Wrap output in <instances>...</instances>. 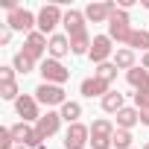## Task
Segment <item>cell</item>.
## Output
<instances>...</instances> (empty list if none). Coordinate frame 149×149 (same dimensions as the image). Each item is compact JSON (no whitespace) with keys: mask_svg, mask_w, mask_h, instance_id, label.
Here are the masks:
<instances>
[{"mask_svg":"<svg viewBox=\"0 0 149 149\" xmlns=\"http://www.w3.org/2000/svg\"><path fill=\"white\" fill-rule=\"evenodd\" d=\"M114 64H117V70H132L134 67V50H129V47H120L117 53H114Z\"/></svg>","mask_w":149,"mask_h":149,"instance_id":"18","label":"cell"},{"mask_svg":"<svg viewBox=\"0 0 149 149\" xmlns=\"http://www.w3.org/2000/svg\"><path fill=\"white\" fill-rule=\"evenodd\" d=\"M35 100L41 102V105H64L67 102V97H64V88L61 85H47V82H41L38 88H35Z\"/></svg>","mask_w":149,"mask_h":149,"instance_id":"7","label":"cell"},{"mask_svg":"<svg viewBox=\"0 0 149 149\" xmlns=\"http://www.w3.org/2000/svg\"><path fill=\"white\" fill-rule=\"evenodd\" d=\"M9 41H12V29H9V26H6V29H3V32H0V44H9Z\"/></svg>","mask_w":149,"mask_h":149,"instance_id":"30","label":"cell"},{"mask_svg":"<svg viewBox=\"0 0 149 149\" xmlns=\"http://www.w3.org/2000/svg\"><path fill=\"white\" fill-rule=\"evenodd\" d=\"M61 21H64V12H61L56 3L41 6V12H38V32H44V35H56L53 29H56Z\"/></svg>","mask_w":149,"mask_h":149,"instance_id":"5","label":"cell"},{"mask_svg":"<svg viewBox=\"0 0 149 149\" xmlns=\"http://www.w3.org/2000/svg\"><path fill=\"white\" fill-rule=\"evenodd\" d=\"M114 146L117 149H132V132L129 129H117L114 132Z\"/></svg>","mask_w":149,"mask_h":149,"instance_id":"26","label":"cell"},{"mask_svg":"<svg viewBox=\"0 0 149 149\" xmlns=\"http://www.w3.org/2000/svg\"><path fill=\"white\" fill-rule=\"evenodd\" d=\"M140 67H143V70H149V53H143V58H140Z\"/></svg>","mask_w":149,"mask_h":149,"instance_id":"31","label":"cell"},{"mask_svg":"<svg viewBox=\"0 0 149 149\" xmlns=\"http://www.w3.org/2000/svg\"><path fill=\"white\" fill-rule=\"evenodd\" d=\"M41 76H44L47 85H64L70 79V70L61 61H56V58H44L41 61Z\"/></svg>","mask_w":149,"mask_h":149,"instance_id":"4","label":"cell"},{"mask_svg":"<svg viewBox=\"0 0 149 149\" xmlns=\"http://www.w3.org/2000/svg\"><path fill=\"white\" fill-rule=\"evenodd\" d=\"M21 91H18V82H0V100H18Z\"/></svg>","mask_w":149,"mask_h":149,"instance_id":"24","label":"cell"},{"mask_svg":"<svg viewBox=\"0 0 149 149\" xmlns=\"http://www.w3.org/2000/svg\"><path fill=\"white\" fill-rule=\"evenodd\" d=\"M12 67H15V73H24V76H26V73H32V70H35V61H32L24 50H18V53H15V58H12Z\"/></svg>","mask_w":149,"mask_h":149,"instance_id":"20","label":"cell"},{"mask_svg":"<svg viewBox=\"0 0 149 149\" xmlns=\"http://www.w3.org/2000/svg\"><path fill=\"white\" fill-rule=\"evenodd\" d=\"M0 149H15V137H12V129L9 126L0 129Z\"/></svg>","mask_w":149,"mask_h":149,"instance_id":"27","label":"cell"},{"mask_svg":"<svg viewBox=\"0 0 149 149\" xmlns=\"http://www.w3.org/2000/svg\"><path fill=\"white\" fill-rule=\"evenodd\" d=\"M143 149H149V143H146V146H143Z\"/></svg>","mask_w":149,"mask_h":149,"instance_id":"34","label":"cell"},{"mask_svg":"<svg viewBox=\"0 0 149 149\" xmlns=\"http://www.w3.org/2000/svg\"><path fill=\"white\" fill-rule=\"evenodd\" d=\"M126 47H129V50H143V53H149V29H134Z\"/></svg>","mask_w":149,"mask_h":149,"instance_id":"21","label":"cell"},{"mask_svg":"<svg viewBox=\"0 0 149 149\" xmlns=\"http://www.w3.org/2000/svg\"><path fill=\"white\" fill-rule=\"evenodd\" d=\"M117 12V3H88L85 6V21H94V24H108L111 15Z\"/></svg>","mask_w":149,"mask_h":149,"instance_id":"10","label":"cell"},{"mask_svg":"<svg viewBox=\"0 0 149 149\" xmlns=\"http://www.w3.org/2000/svg\"><path fill=\"white\" fill-rule=\"evenodd\" d=\"M114 41L108 38V35H94V44H91V61L94 64H105L108 58H114Z\"/></svg>","mask_w":149,"mask_h":149,"instance_id":"6","label":"cell"},{"mask_svg":"<svg viewBox=\"0 0 149 149\" xmlns=\"http://www.w3.org/2000/svg\"><path fill=\"white\" fill-rule=\"evenodd\" d=\"M79 91H82V97H88V100H94V97H100V100H102V97L111 91V85H108V82H102V79H97V76H91V79H82Z\"/></svg>","mask_w":149,"mask_h":149,"instance_id":"14","label":"cell"},{"mask_svg":"<svg viewBox=\"0 0 149 149\" xmlns=\"http://www.w3.org/2000/svg\"><path fill=\"white\" fill-rule=\"evenodd\" d=\"M6 26L9 29H15V32H35L32 26H38V15H32L29 9H24V6H18L15 12H9L6 15Z\"/></svg>","mask_w":149,"mask_h":149,"instance_id":"3","label":"cell"},{"mask_svg":"<svg viewBox=\"0 0 149 149\" xmlns=\"http://www.w3.org/2000/svg\"><path fill=\"white\" fill-rule=\"evenodd\" d=\"M126 79H129V85H132L140 97H149V70H143V67H132V70L126 73Z\"/></svg>","mask_w":149,"mask_h":149,"instance_id":"15","label":"cell"},{"mask_svg":"<svg viewBox=\"0 0 149 149\" xmlns=\"http://www.w3.org/2000/svg\"><path fill=\"white\" fill-rule=\"evenodd\" d=\"M126 105H123V94L120 91H108L105 97H102V111H108V114H117V111H123Z\"/></svg>","mask_w":149,"mask_h":149,"instance_id":"19","label":"cell"},{"mask_svg":"<svg viewBox=\"0 0 149 149\" xmlns=\"http://www.w3.org/2000/svg\"><path fill=\"white\" fill-rule=\"evenodd\" d=\"M58 126H61V114L58 111H47V114H41V120L35 123V129H38V134L47 140V137H53L56 132H58Z\"/></svg>","mask_w":149,"mask_h":149,"instance_id":"13","label":"cell"},{"mask_svg":"<svg viewBox=\"0 0 149 149\" xmlns=\"http://www.w3.org/2000/svg\"><path fill=\"white\" fill-rule=\"evenodd\" d=\"M61 24H64V29H67V38L88 35V29H85V12H79V9H67Z\"/></svg>","mask_w":149,"mask_h":149,"instance_id":"11","label":"cell"},{"mask_svg":"<svg viewBox=\"0 0 149 149\" xmlns=\"http://www.w3.org/2000/svg\"><path fill=\"white\" fill-rule=\"evenodd\" d=\"M15 111H18V117H21V123H38L41 120V114H38V100L35 97H29V94H21L18 100H15Z\"/></svg>","mask_w":149,"mask_h":149,"instance_id":"9","label":"cell"},{"mask_svg":"<svg viewBox=\"0 0 149 149\" xmlns=\"http://www.w3.org/2000/svg\"><path fill=\"white\" fill-rule=\"evenodd\" d=\"M47 44H50V38H47L44 32H38V29H35V32H29V35H26V41H24V53H26L32 61H38V58L44 56Z\"/></svg>","mask_w":149,"mask_h":149,"instance_id":"12","label":"cell"},{"mask_svg":"<svg viewBox=\"0 0 149 149\" xmlns=\"http://www.w3.org/2000/svg\"><path fill=\"white\" fill-rule=\"evenodd\" d=\"M91 143V129L82 123H73L64 132V149H85Z\"/></svg>","mask_w":149,"mask_h":149,"instance_id":"8","label":"cell"},{"mask_svg":"<svg viewBox=\"0 0 149 149\" xmlns=\"http://www.w3.org/2000/svg\"><path fill=\"white\" fill-rule=\"evenodd\" d=\"M143 9H149V0H143Z\"/></svg>","mask_w":149,"mask_h":149,"instance_id":"32","label":"cell"},{"mask_svg":"<svg viewBox=\"0 0 149 149\" xmlns=\"http://www.w3.org/2000/svg\"><path fill=\"white\" fill-rule=\"evenodd\" d=\"M58 114H61V120H67V123L73 126V123H79V117H82V105H79V102H73V100H67V102L61 105Z\"/></svg>","mask_w":149,"mask_h":149,"instance_id":"22","label":"cell"},{"mask_svg":"<svg viewBox=\"0 0 149 149\" xmlns=\"http://www.w3.org/2000/svg\"><path fill=\"white\" fill-rule=\"evenodd\" d=\"M132 18H129V12H123V9H117L114 15H111V21H108V38L114 41V44H129V38H132Z\"/></svg>","mask_w":149,"mask_h":149,"instance_id":"1","label":"cell"},{"mask_svg":"<svg viewBox=\"0 0 149 149\" xmlns=\"http://www.w3.org/2000/svg\"><path fill=\"white\" fill-rule=\"evenodd\" d=\"M0 82H15V67H0Z\"/></svg>","mask_w":149,"mask_h":149,"instance_id":"29","label":"cell"},{"mask_svg":"<svg viewBox=\"0 0 149 149\" xmlns=\"http://www.w3.org/2000/svg\"><path fill=\"white\" fill-rule=\"evenodd\" d=\"M47 53H50V58H64L67 53H70V38L67 35H61V32H56V35H50V44H47Z\"/></svg>","mask_w":149,"mask_h":149,"instance_id":"16","label":"cell"},{"mask_svg":"<svg viewBox=\"0 0 149 149\" xmlns=\"http://www.w3.org/2000/svg\"><path fill=\"white\" fill-rule=\"evenodd\" d=\"M9 129H12L15 143H18V146H24V140H26V134H29V129H32V126H29V123H15V126H9Z\"/></svg>","mask_w":149,"mask_h":149,"instance_id":"25","label":"cell"},{"mask_svg":"<svg viewBox=\"0 0 149 149\" xmlns=\"http://www.w3.org/2000/svg\"><path fill=\"white\" fill-rule=\"evenodd\" d=\"M15 149H29V146H15Z\"/></svg>","mask_w":149,"mask_h":149,"instance_id":"33","label":"cell"},{"mask_svg":"<svg viewBox=\"0 0 149 149\" xmlns=\"http://www.w3.org/2000/svg\"><path fill=\"white\" fill-rule=\"evenodd\" d=\"M134 105H137V111H140V123H143V126H149V100L134 102Z\"/></svg>","mask_w":149,"mask_h":149,"instance_id":"28","label":"cell"},{"mask_svg":"<svg viewBox=\"0 0 149 149\" xmlns=\"http://www.w3.org/2000/svg\"><path fill=\"white\" fill-rule=\"evenodd\" d=\"M140 123V111L137 108H123V111H117V129H129L132 132V126H137Z\"/></svg>","mask_w":149,"mask_h":149,"instance_id":"17","label":"cell"},{"mask_svg":"<svg viewBox=\"0 0 149 149\" xmlns=\"http://www.w3.org/2000/svg\"><path fill=\"white\" fill-rule=\"evenodd\" d=\"M114 123L111 120H94V126H91V146L94 149H111L114 146Z\"/></svg>","mask_w":149,"mask_h":149,"instance_id":"2","label":"cell"},{"mask_svg":"<svg viewBox=\"0 0 149 149\" xmlns=\"http://www.w3.org/2000/svg\"><path fill=\"white\" fill-rule=\"evenodd\" d=\"M94 76L111 85V82L117 79V64H114V61H105V64H97V70H94Z\"/></svg>","mask_w":149,"mask_h":149,"instance_id":"23","label":"cell"}]
</instances>
